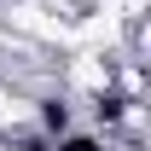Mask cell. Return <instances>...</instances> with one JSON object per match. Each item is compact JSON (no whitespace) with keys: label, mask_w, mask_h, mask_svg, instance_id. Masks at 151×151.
Segmentation results:
<instances>
[{"label":"cell","mask_w":151,"mask_h":151,"mask_svg":"<svg viewBox=\"0 0 151 151\" xmlns=\"http://www.w3.org/2000/svg\"><path fill=\"white\" fill-rule=\"evenodd\" d=\"M41 116H47V128H52V134H64V128H70V111H64L58 99H52V105H47V111H41Z\"/></svg>","instance_id":"1"},{"label":"cell","mask_w":151,"mask_h":151,"mask_svg":"<svg viewBox=\"0 0 151 151\" xmlns=\"http://www.w3.org/2000/svg\"><path fill=\"white\" fill-rule=\"evenodd\" d=\"M58 151H99V139H87V134H81V139H64Z\"/></svg>","instance_id":"2"}]
</instances>
